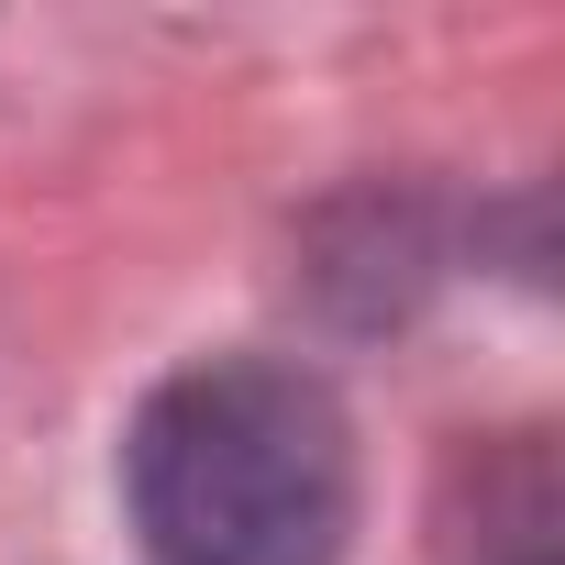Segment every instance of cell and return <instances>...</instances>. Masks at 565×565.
<instances>
[{"mask_svg": "<svg viewBox=\"0 0 565 565\" xmlns=\"http://www.w3.org/2000/svg\"><path fill=\"white\" fill-rule=\"evenodd\" d=\"M122 521L145 565H344L355 422L300 355H189L122 422Z\"/></svg>", "mask_w": 565, "mask_h": 565, "instance_id": "1", "label": "cell"}]
</instances>
